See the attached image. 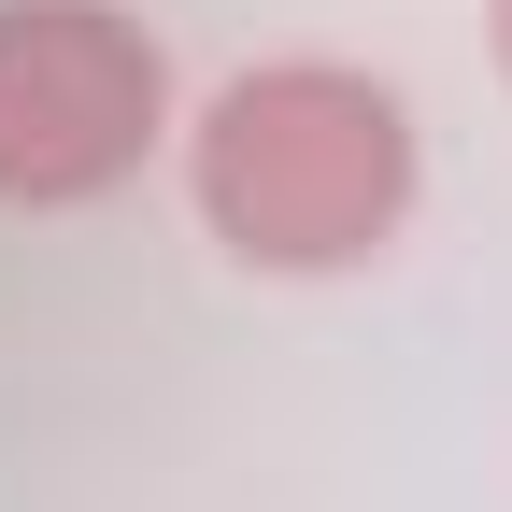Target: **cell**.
Wrapping results in <instances>:
<instances>
[{
    "mask_svg": "<svg viewBox=\"0 0 512 512\" xmlns=\"http://www.w3.org/2000/svg\"><path fill=\"white\" fill-rule=\"evenodd\" d=\"M413 100L356 57H256L185 114V200L242 271H370L413 228Z\"/></svg>",
    "mask_w": 512,
    "mask_h": 512,
    "instance_id": "1",
    "label": "cell"
},
{
    "mask_svg": "<svg viewBox=\"0 0 512 512\" xmlns=\"http://www.w3.org/2000/svg\"><path fill=\"white\" fill-rule=\"evenodd\" d=\"M171 143V57L114 0H0V214H86Z\"/></svg>",
    "mask_w": 512,
    "mask_h": 512,
    "instance_id": "2",
    "label": "cell"
},
{
    "mask_svg": "<svg viewBox=\"0 0 512 512\" xmlns=\"http://www.w3.org/2000/svg\"><path fill=\"white\" fill-rule=\"evenodd\" d=\"M498 72H512V0H498Z\"/></svg>",
    "mask_w": 512,
    "mask_h": 512,
    "instance_id": "3",
    "label": "cell"
}]
</instances>
